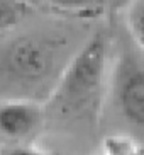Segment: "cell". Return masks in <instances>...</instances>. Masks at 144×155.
<instances>
[{
    "label": "cell",
    "instance_id": "52a82bcc",
    "mask_svg": "<svg viewBox=\"0 0 144 155\" xmlns=\"http://www.w3.org/2000/svg\"><path fill=\"white\" fill-rule=\"evenodd\" d=\"M31 10L24 0H0V32L10 31L22 22Z\"/></svg>",
    "mask_w": 144,
    "mask_h": 155
},
{
    "label": "cell",
    "instance_id": "3957f363",
    "mask_svg": "<svg viewBox=\"0 0 144 155\" xmlns=\"http://www.w3.org/2000/svg\"><path fill=\"white\" fill-rule=\"evenodd\" d=\"M46 121V109L27 99L0 102V137L12 143H31Z\"/></svg>",
    "mask_w": 144,
    "mask_h": 155
},
{
    "label": "cell",
    "instance_id": "277c9868",
    "mask_svg": "<svg viewBox=\"0 0 144 155\" xmlns=\"http://www.w3.org/2000/svg\"><path fill=\"white\" fill-rule=\"evenodd\" d=\"M115 102L127 123L144 130V67L132 56L121 60L115 75Z\"/></svg>",
    "mask_w": 144,
    "mask_h": 155
},
{
    "label": "cell",
    "instance_id": "30bf717a",
    "mask_svg": "<svg viewBox=\"0 0 144 155\" xmlns=\"http://www.w3.org/2000/svg\"><path fill=\"white\" fill-rule=\"evenodd\" d=\"M97 155H104V153H102V152H100V153H97Z\"/></svg>",
    "mask_w": 144,
    "mask_h": 155
},
{
    "label": "cell",
    "instance_id": "8992f818",
    "mask_svg": "<svg viewBox=\"0 0 144 155\" xmlns=\"http://www.w3.org/2000/svg\"><path fill=\"white\" fill-rule=\"evenodd\" d=\"M104 155H144V147L131 135L115 133L102 141Z\"/></svg>",
    "mask_w": 144,
    "mask_h": 155
},
{
    "label": "cell",
    "instance_id": "9c48e42d",
    "mask_svg": "<svg viewBox=\"0 0 144 155\" xmlns=\"http://www.w3.org/2000/svg\"><path fill=\"white\" fill-rule=\"evenodd\" d=\"M4 155H51L44 148L36 147L34 143H14L10 148L4 152Z\"/></svg>",
    "mask_w": 144,
    "mask_h": 155
},
{
    "label": "cell",
    "instance_id": "6da1fadb",
    "mask_svg": "<svg viewBox=\"0 0 144 155\" xmlns=\"http://www.w3.org/2000/svg\"><path fill=\"white\" fill-rule=\"evenodd\" d=\"M108 68V39L97 32L73 55L59 77L49 107L59 118H81L100 102Z\"/></svg>",
    "mask_w": 144,
    "mask_h": 155
},
{
    "label": "cell",
    "instance_id": "7a4b0ae2",
    "mask_svg": "<svg viewBox=\"0 0 144 155\" xmlns=\"http://www.w3.org/2000/svg\"><path fill=\"white\" fill-rule=\"evenodd\" d=\"M58 60V46L53 39L41 36L17 38L4 58V68L12 80L34 85L54 72Z\"/></svg>",
    "mask_w": 144,
    "mask_h": 155
},
{
    "label": "cell",
    "instance_id": "5b68a950",
    "mask_svg": "<svg viewBox=\"0 0 144 155\" xmlns=\"http://www.w3.org/2000/svg\"><path fill=\"white\" fill-rule=\"evenodd\" d=\"M31 7H44L70 14H95L104 10L112 0H24Z\"/></svg>",
    "mask_w": 144,
    "mask_h": 155
},
{
    "label": "cell",
    "instance_id": "ba28073f",
    "mask_svg": "<svg viewBox=\"0 0 144 155\" xmlns=\"http://www.w3.org/2000/svg\"><path fill=\"white\" fill-rule=\"evenodd\" d=\"M129 26H131L134 41L144 51V0H139L132 7L131 17H129Z\"/></svg>",
    "mask_w": 144,
    "mask_h": 155
}]
</instances>
